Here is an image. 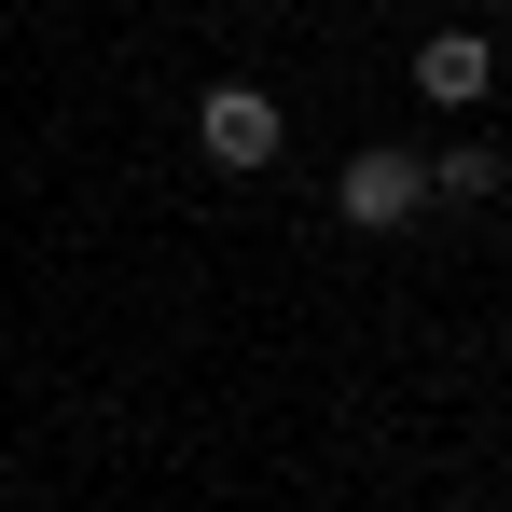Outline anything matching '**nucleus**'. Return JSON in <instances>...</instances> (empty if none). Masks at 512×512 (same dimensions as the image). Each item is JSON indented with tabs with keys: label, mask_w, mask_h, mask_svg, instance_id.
<instances>
[{
	"label": "nucleus",
	"mask_w": 512,
	"mask_h": 512,
	"mask_svg": "<svg viewBox=\"0 0 512 512\" xmlns=\"http://www.w3.org/2000/svg\"><path fill=\"white\" fill-rule=\"evenodd\" d=\"M194 153H208V167H236V180H250V167H277V153H291V111H277L263 84H222L208 111H194Z\"/></svg>",
	"instance_id": "1"
},
{
	"label": "nucleus",
	"mask_w": 512,
	"mask_h": 512,
	"mask_svg": "<svg viewBox=\"0 0 512 512\" xmlns=\"http://www.w3.org/2000/svg\"><path fill=\"white\" fill-rule=\"evenodd\" d=\"M333 208L360 222V236H402V222L429 208V167H416V153H346V167H333Z\"/></svg>",
	"instance_id": "2"
},
{
	"label": "nucleus",
	"mask_w": 512,
	"mask_h": 512,
	"mask_svg": "<svg viewBox=\"0 0 512 512\" xmlns=\"http://www.w3.org/2000/svg\"><path fill=\"white\" fill-rule=\"evenodd\" d=\"M485 84H499V42H485V28H429L416 42V97L429 111H471Z\"/></svg>",
	"instance_id": "3"
},
{
	"label": "nucleus",
	"mask_w": 512,
	"mask_h": 512,
	"mask_svg": "<svg viewBox=\"0 0 512 512\" xmlns=\"http://www.w3.org/2000/svg\"><path fill=\"white\" fill-rule=\"evenodd\" d=\"M416 167H429V194H471V208L512 194V153H485V139H443V153H416Z\"/></svg>",
	"instance_id": "4"
}]
</instances>
